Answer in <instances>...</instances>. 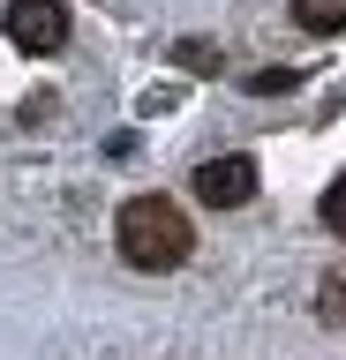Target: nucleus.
Listing matches in <instances>:
<instances>
[{
  "mask_svg": "<svg viewBox=\"0 0 346 360\" xmlns=\"http://www.w3.org/2000/svg\"><path fill=\"white\" fill-rule=\"evenodd\" d=\"M113 240H121V255H128L136 270H173V263H188L196 233H188L181 202H166V195H128V202H121V218H113Z\"/></svg>",
  "mask_w": 346,
  "mask_h": 360,
  "instance_id": "obj_1",
  "label": "nucleus"
},
{
  "mask_svg": "<svg viewBox=\"0 0 346 360\" xmlns=\"http://www.w3.org/2000/svg\"><path fill=\"white\" fill-rule=\"evenodd\" d=\"M8 38L23 53H61L68 45V8L61 0H8Z\"/></svg>",
  "mask_w": 346,
  "mask_h": 360,
  "instance_id": "obj_2",
  "label": "nucleus"
},
{
  "mask_svg": "<svg viewBox=\"0 0 346 360\" xmlns=\"http://www.w3.org/2000/svg\"><path fill=\"white\" fill-rule=\"evenodd\" d=\"M196 195H204L211 210H241V202L256 195V158H204V165H196Z\"/></svg>",
  "mask_w": 346,
  "mask_h": 360,
  "instance_id": "obj_3",
  "label": "nucleus"
},
{
  "mask_svg": "<svg viewBox=\"0 0 346 360\" xmlns=\"http://www.w3.org/2000/svg\"><path fill=\"white\" fill-rule=\"evenodd\" d=\"M294 22L316 30V38H331V30H346V0H294Z\"/></svg>",
  "mask_w": 346,
  "mask_h": 360,
  "instance_id": "obj_4",
  "label": "nucleus"
},
{
  "mask_svg": "<svg viewBox=\"0 0 346 360\" xmlns=\"http://www.w3.org/2000/svg\"><path fill=\"white\" fill-rule=\"evenodd\" d=\"M316 210H323V225H331V233L346 240V173L331 180V188H323V202H316Z\"/></svg>",
  "mask_w": 346,
  "mask_h": 360,
  "instance_id": "obj_5",
  "label": "nucleus"
}]
</instances>
